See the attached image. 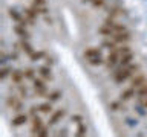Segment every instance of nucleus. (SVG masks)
<instances>
[{
  "mask_svg": "<svg viewBox=\"0 0 147 137\" xmlns=\"http://www.w3.org/2000/svg\"><path fill=\"white\" fill-rule=\"evenodd\" d=\"M138 70H140V64H129V66L126 67H121L119 70L115 72L113 75V79L117 84H121V82H124L126 79H129L133 73H136Z\"/></svg>",
  "mask_w": 147,
  "mask_h": 137,
  "instance_id": "f257e3e1",
  "label": "nucleus"
},
{
  "mask_svg": "<svg viewBox=\"0 0 147 137\" xmlns=\"http://www.w3.org/2000/svg\"><path fill=\"white\" fill-rule=\"evenodd\" d=\"M8 15L11 17L12 21H16L17 25H23V26H28V25H29V20H28L26 17H23L16 8H8Z\"/></svg>",
  "mask_w": 147,
  "mask_h": 137,
  "instance_id": "f03ea898",
  "label": "nucleus"
},
{
  "mask_svg": "<svg viewBox=\"0 0 147 137\" xmlns=\"http://www.w3.org/2000/svg\"><path fill=\"white\" fill-rule=\"evenodd\" d=\"M119 58H121V53H119L118 47L113 49V50H110L109 55H107V58H106V66H107V68H112V67L117 66V64L119 63Z\"/></svg>",
  "mask_w": 147,
  "mask_h": 137,
  "instance_id": "7ed1b4c3",
  "label": "nucleus"
},
{
  "mask_svg": "<svg viewBox=\"0 0 147 137\" xmlns=\"http://www.w3.org/2000/svg\"><path fill=\"white\" fill-rule=\"evenodd\" d=\"M6 107H9L14 111H22L23 108V102L20 99H17L16 96H8L6 98Z\"/></svg>",
  "mask_w": 147,
  "mask_h": 137,
  "instance_id": "20e7f679",
  "label": "nucleus"
},
{
  "mask_svg": "<svg viewBox=\"0 0 147 137\" xmlns=\"http://www.w3.org/2000/svg\"><path fill=\"white\" fill-rule=\"evenodd\" d=\"M23 79H26L25 78V72L20 70V68H12V72H11V82L12 84H16V85H20Z\"/></svg>",
  "mask_w": 147,
  "mask_h": 137,
  "instance_id": "39448f33",
  "label": "nucleus"
},
{
  "mask_svg": "<svg viewBox=\"0 0 147 137\" xmlns=\"http://www.w3.org/2000/svg\"><path fill=\"white\" fill-rule=\"evenodd\" d=\"M112 40L117 41V43L124 44V43H127V41L132 40V35H130V32H129V31H123V32H117V34H113Z\"/></svg>",
  "mask_w": 147,
  "mask_h": 137,
  "instance_id": "423d86ee",
  "label": "nucleus"
},
{
  "mask_svg": "<svg viewBox=\"0 0 147 137\" xmlns=\"http://www.w3.org/2000/svg\"><path fill=\"white\" fill-rule=\"evenodd\" d=\"M64 114H66V110H61V108L57 110V111H52V113H51V119H49L48 125L52 126V125H55V123H58L64 117Z\"/></svg>",
  "mask_w": 147,
  "mask_h": 137,
  "instance_id": "0eeeda50",
  "label": "nucleus"
},
{
  "mask_svg": "<svg viewBox=\"0 0 147 137\" xmlns=\"http://www.w3.org/2000/svg\"><path fill=\"white\" fill-rule=\"evenodd\" d=\"M32 128H31V132H32V136H37V132H38L41 128H43V120H41V117L40 116H32Z\"/></svg>",
  "mask_w": 147,
  "mask_h": 137,
  "instance_id": "6e6552de",
  "label": "nucleus"
},
{
  "mask_svg": "<svg viewBox=\"0 0 147 137\" xmlns=\"http://www.w3.org/2000/svg\"><path fill=\"white\" fill-rule=\"evenodd\" d=\"M147 82V78L146 75H142V73H138L136 76L132 78V82H130V87H133V88H140L141 85H144Z\"/></svg>",
  "mask_w": 147,
  "mask_h": 137,
  "instance_id": "1a4fd4ad",
  "label": "nucleus"
},
{
  "mask_svg": "<svg viewBox=\"0 0 147 137\" xmlns=\"http://www.w3.org/2000/svg\"><path fill=\"white\" fill-rule=\"evenodd\" d=\"M38 73H40V76L43 78L45 81H52V79H54V75H52V70H51V66H41V67H38Z\"/></svg>",
  "mask_w": 147,
  "mask_h": 137,
  "instance_id": "9d476101",
  "label": "nucleus"
},
{
  "mask_svg": "<svg viewBox=\"0 0 147 137\" xmlns=\"http://www.w3.org/2000/svg\"><path fill=\"white\" fill-rule=\"evenodd\" d=\"M23 14H25V17L29 20V25H34L35 20H37V15H38V12L35 11L34 6L31 8H25V11H23Z\"/></svg>",
  "mask_w": 147,
  "mask_h": 137,
  "instance_id": "9b49d317",
  "label": "nucleus"
},
{
  "mask_svg": "<svg viewBox=\"0 0 147 137\" xmlns=\"http://www.w3.org/2000/svg\"><path fill=\"white\" fill-rule=\"evenodd\" d=\"M83 57L86 59H90V58H96V57H101V50L98 47H87L84 52H83Z\"/></svg>",
  "mask_w": 147,
  "mask_h": 137,
  "instance_id": "f8f14e48",
  "label": "nucleus"
},
{
  "mask_svg": "<svg viewBox=\"0 0 147 137\" xmlns=\"http://www.w3.org/2000/svg\"><path fill=\"white\" fill-rule=\"evenodd\" d=\"M14 32L20 37V38H26V40H29V32H28L26 29V26H23V25H16L14 26Z\"/></svg>",
  "mask_w": 147,
  "mask_h": 137,
  "instance_id": "ddd939ff",
  "label": "nucleus"
},
{
  "mask_svg": "<svg viewBox=\"0 0 147 137\" xmlns=\"http://www.w3.org/2000/svg\"><path fill=\"white\" fill-rule=\"evenodd\" d=\"M18 44H20V49H22V50H23V52H25L26 55H28V57H31V55L34 53V49H32L31 43H29V41H28L26 38H22Z\"/></svg>",
  "mask_w": 147,
  "mask_h": 137,
  "instance_id": "4468645a",
  "label": "nucleus"
},
{
  "mask_svg": "<svg viewBox=\"0 0 147 137\" xmlns=\"http://www.w3.org/2000/svg\"><path fill=\"white\" fill-rule=\"evenodd\" d=\"M28 122V114L25 113H18L16 117L12 119V126H22Z\"/></svg>",
  "mask_w": 147,
  "mask_h": 137,
  "instance_id": "2eb2a0df",
  "label": "nucleus"
},
{
  "mask_svg": "<svg viewBox=\"0 0 147 137\" xmlns=\"http://www.w3.org/2000/svg\"><path fill=\"white\" fill-rule=\"evenodd\" d=\"M136 94V91H135V88L133 87H130V88H126L124 91H121V94H119V100H129V99H132L133 96Z\"/></svg>",
  "mask_w": 147,
  "mask_h": 137,
  "instance_id": "dca6fc26",
  "label": "nucleus"
},
{
  "mask_svg": "<svg viewBox=\"0 0 147 137\" xmlns=\"http://www.w3.org/2000/svg\"><path fill=\"white\" fill-rule=\"evenodd\" d=\"M132 59H133L132 52L124 53V55H121V58H119V64H121V67H126V66H129V64H132Z\"/></svg>",
  "mask_w": 147,
  "mask_h": 137,
  "instance_id": "f3484780",
  "label": "nucleus"
},
{
  "mask_svg": "<svg viewBox=\"0 0 147 137\" xmlns=\"http://www.w3.org/2000/svg\"><path fill=\"white\" fill-rule=\"evenodd\" d=\"M61 96H63L61 91H60V90H55V91H51V93L46 96V98H48L49 102H57V100L61 99Z\"/></svg>",
  "mask_w": 147,
  "mask_h": 137,
  "instance_id": "a211bd4d",
  "label": "nucleus"
},
{
  "mask_svg": "<svg viewBox=\"0 0 147 137\" xmlns=\"http://www.w3.org/2000/svg\"><path fill=\"white\" fill-rule=\"evenodd\" d=\"M38 110H40V113H43V114H51V113L54 111L52 105H51L49 100H48V102H43L41 105H38Z\"/></svg>",
  "mask_w": 147,
  "mask_h": 137,
  "instance_id": "6ab92c4d",
  "label": "nucleus"
},
{
  "mask_svg": "<svg viewBox=\"0 0 147 137\" xmlns=\"http://www.w3.org/2000/svg\"><path fill=\"white\" fill-rule=\"evenodd\" d=\"M98 32H100L101 35H104V37H112V35L115 34L113 29H112L110 26H107V25H103V26H101L100 29H98Z\"/></svg>",
  "mask_w": 147,
  "mask_h": 137,
  "instance_id": "aec40b11",
  "label": "nucleus"
},
{
  "mask_svg": "<svg viewBox=\"0 0 147 137\" xmlns=\"http://www.w3.org/2000/svg\"><path fill=\"white\" fill-rule=\"evenodd\" d=\"M11 72H12V68H11V67L3 66V67H2V70H0V81H6V78H8V76H11Z\"/></svg>",
  "mask_w": 147,
  "mask_h": 137,
  "instance_id": "412c9836",
  "label": "nucleus"
},
{
  "mask_svg": "<svg viewBox=\"0 0 147 137\" xmlns=\"http://www.w3.org/2000/svg\"><path fill=\"white\" fill-rule=\"evenodd\" d=\"M18 94H20V98L22 99H28L29 98V90H28V87L26 85H23V84H20L18 85Z\"/></svg>",
  "mask_w": 147,
  "mask_h": 137,
  "instance_id": "4be33fe9",
  "label": "nucleus"
},
{
  "mask_svg": "<svg viewBox=\"0 0 147 137\" xmlns=\"http://www.w3.org/2000/svg\"><path fill=\"white\" fill-rule=\"evenodd\" d=\"M29 58H31L32 63H35V61H38V59H41V58H46V52L45 50H37V52H34Z\"/></svg>",
  "mask_w": 147,
  "mask_h": 137,
  "instance_id": "5701e85b",
  "label": "nucleus"
},
{
  "mask_svg": "<svg viewBox=\"0 0 147 137\" xmlns=\"http://www.w3.org/2000/svg\"><path fill=\"white\" fill-rule=\"evenodd\" d=\"M117 41H113V40H103V43H101V46H103L104 49H109V50H113V49H117Z\"/></svg>",
  "mask_w": 147,
  "mask_h": 137,
  "instance_id": "b1692460",
  "label": "nucleus"
},
{
  "mask_svg": "<svg viewBox=\"0 0 147 137\" xmlns=\"http://www.w3.org/2000/svg\"><path fill=\"white\" fill-rule=\"evenodd\" d=\"M86 134H87V126H86L83 122H81V123H78L75 136H77V137H83V136H86Z\"/></svg>",
  "mask_w": 147,
  "mask_h": 137,
  "instance_id": "393cba45",
  "label": "nucleus"
},
{
  "mask_svg": "<svg viewBox=\"0 0 147 137\" xmlns=\"http://www.w3.org/2000/svg\"><path fill=\"white\" fill-rule=\"evenodd\" d=\"M32 85H34V88H45L46 84H45V79L43 78H34V81H32Z\"/></svg>",
  "mask_w": 147,
  "mask_h": 137,
  "instance_id": "a878e982",
  "label": "nucleus"
},
{
  "mask_svg": "<svg viewBox=\"0 0 147 137\" xmlns=\"http://www.w3.org/2000/svg\"><path fill=\"white\" fill-rule=\"evenodd\" d=\"M25 78H26V79H29V81H34V78H35V68H32V67L25 68Z\"/></svg>",
  "mask_w": 147,
  "mask_h": 137,
  "instance_id": "bb28decb",
  "label": "nucleus"
},
{
  "mask_svg": "<svg viewBox=\"0 0 147 137\" xmlns=\"http://www.w3.org/2000/svg\"><path fill=\"white\" fill-rule=\"evenodd\" d=\"M136 96L140 99H142V98H147V82L144 85H141L140 88H138V91H136Z\"/></svg>",
  "mask_w": 147,
  "mask_h": 137,
  "instance_id": "cd10ccee",
  "label": "nucleus"
},
{
  "mask_svg": "<svg viewBox=\"0 0 147 137\" xmlns=\"http://www.w3.org/2000/svg\"><path fill=\"white\" fill-rule=\"evenodd\" d=\"M109 107H110V110H112V111H118V110H126V108H124V105H121V102H119V100H113V102H110V104H109Z\"/></svg>",
  "mask_w": 147,
  "mask_h": 137,
  "instance_id": "c85d7f7f",
  "label": "nucleus"
},
{
  "mask_svg": "<svg viewBox=\"0 0 147 137\" xmlns=\"http://www.w3.org/2000/svg\"><path fill=\"white\" fill-rule=\"evenodd\" d=\"M110 27H112V29H113V32H115V34H117V32H123V31H127V29H126V26H124L123 23H117V21H115V23H113V25L110 26Z\"/></svg>",
  "mask_w": 147,
  "mask_h": 137,
  "instance_id": "c756f323",
  "label": "nucleus"
},
{
  "mask_svg": "<svg viewBox=\"0 0 147 137\" xmlns=\"http://www.w3.org/2000/svg\"><path fill=\"white\" fill-rule=\"evenodd\" d=\"M87 61H89L90 66H100V64H103V63H104V59H103V57H96V58L87 59Z\"/></svg>",
  "mask_w": 147,
  "mask_h": 137,
  "instance_id": "7c9ffc66",
  "label": "nucleus"
},
{
  "mask_svg": "<svg viewBox=\"0 0 147 137\" xmlns=\"http://www.w3.org/2000/svg\"><path fill=\"white\" fill-rule=\"evenodd\" d=\"M48 126H49V125H48ZM48 126H43V128H41V130L37 132V137H48V136H49V128H48Z\"/></svg>",
  "mask_w": 147,
  "mask_h": 137,
  "instance_id": "2f4dec72",
  "label": "nucleus"
},
{
  "mask_svg": "<svg viewBox=\"0 0 147 137\" xmlns=\"http://www.w3.org/2000/svg\"><path fill=\"white\" fill-rule=\"evenodd\" d=\"M119 14H123V11L119 8H112V9H110V12H109V17L115 18L117 15H119Z\"/></svg>",
  "mask_w": 147,
  "mask_h": 137,
  "instance_id": "473e14b6",
  "label": "nucleus"
},
{
  "mask_svg": "<svg viewBox=\"0 0 147 137\" xmlns=\"http://www.w3.org/2000/svg\"><path fill=\"white\" fill-rule=\"evenodd\" d=\"M71 120H72V122H75L77 125H78V123H81V122H83V116H81V114H72Z\"/></svg>",
  "mask_w": 147,
  "mask_h": 137,
  "instance_id": "72a5a7b5",
  "label": "nucleus"
},
{
  "mask_svg": "<svg viewBox=\"0 0 147 137\" xmlns=\"http://www.w3.org/2000/svg\"><path fill=\"white\" fill-rule=\"evenodd\" d=\"M104 0H92V6L94 8H104Z\"/></svg>",
  "mask_w": 147,
  "mask_h": 137,
  "instance_id": "f704fd0d",
  "label": "nucleus"
},
{
  "mask_svg": "<svg viewBox=\"0 0 147 137\" xmlns=\"http://www.w3.org/2000/svg\"><path fill=\"white\" fill-rule=\"evenodd\" d=\"M118 50H119V53H121V55H124V53H129V52H132L129 46H121V47H118Z\"/></svg>",
  "mask_w": 147,
  "mask_h": 137,
  "instance_id": "c9c22d12",
  "label": "nucleus"
},
{
  "mask_svg": "<svg viewBox=\"0 0 147 137\" xmlns=\"http://www.w3.org/2000/svg\"><path fill=\"white\" fill-rule=\"evenodd\" d=\"M9 59H11V61H17V59H18L17 47H16V50H14V52H11V53H9Z\"/></svg>",
  "mask_w": 147,
  "mask_h": 137,
  "instance_id": "e433bc0d",
  "label": "nucleus"
},
{
  "mask_svg": "<svg viewBox=\"0 0 147 137\" xmlns=\"http://www.w3.org/2000/svg\"><path fill=\"white\" fill-rule=\"evenodd\" d=\"M32 5H35V6H46V0H32Z\"/></svg>",
  "mask_w": 147,
  "mask_h": 137,
  "instance_id": "4c0bfd02",
  "label": "nucleus"
},
{
  "mask_svg": "<svg viewBox=\"0 0 147 137\" xmlns=\"http://www.w3.org/2000/svg\"><path fill=\"white\" fill-rule=\"evenodd\" d=\"M37 111H40L38 107H37V105H32L31 110H29V114H31V116H37Z\"/></svg>",
  "mask_w": 147,
  "mask_h": 137,
  "instance_id": "58836bf2",
  "label": "nucleus"
},
{
  "mask_svg": "<svg viewBox=\"0 0 147 137\" xmlns=\"http://www.w3.org/2000/svg\"><path fill=\"white\" fill-rule=\"evenodd\" d=\"M126 122H127L130 126H136V123H138L136 119H135V120H132V117H127V119H126Z\"/></svg>",
  "mask_w": 147,
  "mask_h": 137,
  "instance_id": "ea45409f",
  "label": "nucleus"
},
{
  "mask_svg": "<svg viewBox=\"0 0 147 137\" xmlns=\"http://www.w3.org/2000/svg\"><path fill=\"white\" fill-rule=\"evenodd\" d=\"M52 64H54V59L46 55V66H52Z\"/></svg>",
  "mask_w": 147,
  "mask_h": 137,
  "instance_id": "a19ab883",
  "label": "nucleus"
},
{
  "mask_svg": "<svg viewBox=\"0 0 147 137\" xmlns=\"http://www.w3.org/2000/svg\"><path fill=\"white\" fill-rule=\"evenodd\" d=\"M45 21H46V25H52V18L51 17H45Z\"/></svg>",
  "mask_w": 147,
  "mask_h": 137,
  "instance_id": "79ce46f5",
  "label": "nucleus"
},
{
  "mask_svg": "<svg viewBox=\"0 0 147 137\" xmlns=\"http://www.w3.org/2000/svg\"><path fill=\"white\" fill-rule=\"evenodd\" d=\"M142 107H144V108H147V99L144 100V104H142Z\"/></svg>",
  "mask_w": 147,
  "mask_h": 137,
  "instance_id": "37998d69",
  "label": "nucleus"
},
{
  "mask_svg": "<svg viewBox=\"0 0 147 137\" xmlns=\"http://www.w3.org/2000/svg\"><path fill=\"white\" fill-rule=\"evenodd\" d=\"M83 2H92V0H83Z\"/></svg>",
  "mask_w": 147,
  "mask_h": 137,
  "instance_id": "c03bdc74",
  "label": "nucleus"
}]
</instances>
